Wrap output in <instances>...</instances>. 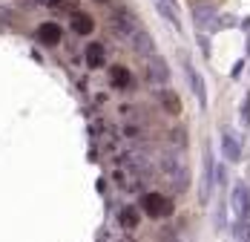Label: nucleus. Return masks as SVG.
Here are the masks:
<instances>
[{"label":"nucleus","instance_id":"obj_1","mask_svg":"<svg viewBox=\"0 0 250 242\" xmlns=\"http://www.w3.org/2000/svg\"><path fill=\"white\" fill-rule=\"evenodd\" d=\"M161 173L170 179V185H173L175 191H187V185H190V170H187V165H181L178 159H164L161 162Z\"/></svg>","mask_w":250,"mask_h":242},{"label":"nucleus","instance_id":"obj_2","mask_svg":"<svg viewBox=\"0 0 250 242\" xmlns=\"http://www.w3.org/2000/svg\"><path fill=\"white\" fill-rule=\"evenodd\" d=\"M141 208H144L152 219H161V217H170V214H173V202L161 194H147L141 199Z\"/></svg>","mask_w":250,"mask_h":242},{"label":"nucleus","instance_id":"obj_3","mask_svg":"<svg viewBox=\"0 0 250 242\" xmlns=\"http://www.w3.org/2000/svg\"><path fill=\"white\" fill-rule=\"evenodd\" d=\"M230 205H233V214H236V222H248L250 219V191L239 182L233 188V196H230Z\"/></svg>","mask_w":250,"mask_h":242},{"label":"nucleus","instance_id":"obj_4","mask_svg":"<svg viewBox=\"0 0 250 242\" xmlns=\"http://www.w3.org/2000/svg\"><path fill=\"white\" fill-rule=\"evenodd\" d=\"M213 182H216V165H213V150L204 147V170H201V202H207V196L213 191Z\"/></svg>","mask_w":250,"mask_h":242},{"label":"nucleus","instance_id":"obj_5","mask_svg":"<svg viewBox=\"0 0 250 242\" xmlns=\"http://www.w3.org/2000/svg\"><path fill=\"white\" fill-rule=\"evenodd\" d=\"M147 81L150 84H167L170 81V67L164 58H158V55L147 58Z\"/></svg>","mask_w":250,"mask_h":242},{"label":"nucleus","instance_id":"obj_6","mask_svg":"<svg viewBox=\"0 0 250 242\" xmlns=\"http://www.w3.org/2000/svg\"><path fill=\"white\" fill-rule=\"evenodd\" d=\"M112 29H115L118 35H124V38H132V35L141 29V24H138L129 12H124V9H121V12H115V18H112Z\"/></svg>","mask_w":250,"mask_h":242},{"label":"nucleus","instance_id":"obj_7","mask_svg":"<svg viewBox=\"0 0 250 242\" xmlns=\"http://www.w3.org/2000/svg\"><path fill=\"white\" fill-rule=\"evenodd\" d=\"M193 21L199 29H213L216 24V6L213 3H196L193 6Z\"/></svg>","mask_w":250,"mask_h":242},{"label":"nucleus","instance_id":"obj_8","mask_svg":"<svg viewBox=\"0 0 250 242\" xmlns=\"http://www.w3.org/2000/svg\"><path fill=\"white\" fill-rule=\"evenodd\" d=\"M129 44H132L135 52H141V55H147V58H150L152 49H155V41L150 38V32H144V29H138V32L129 38Z\"/></svg>","mask_w":250,"mask_h":242},{"label":"nucleus","instance_id":"obj_9","mask_svg":"<svg viewBox=\"0 0 250 242\" xmlns=\"http://www.w3.org/2000/svg\"><path fill=\"white\" fill-rule=\"evenodd\" d=\"M184 67H187V75H190V84H193V93L199 98V107L204 110L207 107V90H204V81H201V75L190 67V61H184Z\"/></svg>","mask_w":250,"mask_h":242},{"label":"nucleus","instance_id":"obj_10","mask_svg":"<svg viewBox=\"0 0 250 242\" xmlns=\"http://www.w3.org/2000/svg\"><path fill=\"white\" fill-rule=\"evenodd\" d=\"M222 150H225V156L230 159V162H239V159H242V147H239V139H236L230 130H225V136H222Z\"/></svg>","mask_w":250,"mask_h":242},{"label":"nucleus","instance_id":"obj_11","mask_svg":"<svg viewBox=\"0 0 250 242\" xmlns=\"http://www.w3.org/2000/svg\"><path fill=\"white\" fill-rule=\"evenodd\" d=\"M38 41H41V44H46V47H55V44L61 41V26H58V24L38 26Z\"/></svg>","mask_w":250,"mask_h":242},{"label":"nucleus","instance_id":"obj_12","mask_svg":"<svg viewBox=\"0 0 250 242\" xmlns=\"http://www.w3.org/2000/svg\"><path fill=\"white\" fill-rule=\"evenodd\" d=\"M72 29H75L78 35H92L95 21H92L86 12H75V15H72Z\"/></svg>","mask_w":250,"mask_h":242},{"label":"nucleus","instance_id":"obj_13","mask_svg":"<svg viewBox=\"0 0 250 242\" xmlns=\"http://www.w3.org/2000/svg\"><path fill=\"white\" fill-rule=\"evenodd\" d=\"M104 61H106L104 47H101V44H89V47H86V64H89L92 70H98V67H104Z\"/></svg>","mask_w":250,"mask_h":242},{"label":"nucleus","instance_id":"obj_14","mask_svg":"<svg viewBox=\"0 0 250 242\" xmlns=\"http://www.w3.org/2000/svg\"><path fill=\"white\" fill-rule=\"evenodd\" d=\"M109 81H112V87L124 90V87L132 84V75H129V70H124V67H112V70H109Z\"/></svg>","mask_w":250,"mask_h":242},{"label":"nucleus","instance_id":"obj_15","mask_svg":"<svg viewBox=\"0 0 250 242\" xmlns=\"http://www.w3.org/2000/svg\"><path fill=\"white\" fill-rule=\"evenodd\" d=\"M158 98H161V104H164V110H167L170 116H178V113H181V101H178V96H175V93L164 90Z\"/></svg>","mask_w":250,"mask_h":242},{"label":"nucleus","instance_id":"obj_16","mask_svg":"<svg viewBox=\"0 0 250 242\" xmlns=\"http://www.w3.org/2000/svg\"><path fill=\"white\" fill-rule=\"evenodd\" d=\"M155 9H158V15H161L164 21H170V26H173L175 32L181 29V24H178V15H175L173 6H167V3H161V0H158V3H155Z\"/></svg>","mask_w":250,"mask_h":242},{"label":"nucleus","instance_id":"obj_17","mask_svg":"<svg viewBox=\"0 0 250 242\" xmlns=\"http://www.w3.org/2000/svg\"><path fill=\"white\" fill-rule=\"evenodd\" d=\"M118 222H121V228H126V231H135L138 228V211L135 208H124Z\"/></svg>","mask_w":250,"mask_h":242},{"label":"nucleus","instance_id":"obj_18","mask_svg":"<svg viewBox=\"0 0 250 242\" xmlns=\"http://www.w3.org/2000/svg\"><path fill=\"white\" fill-rule=\"evenodd\" d=\"M233 234H236V242H250V219L248 222H236Z\"/></svg>","mask_w":250,"mask_h":242},{"label":"nucleus","instance_id":"obj_19","mask_svg":"<svg viewBox=\"0 0 250 242\" xmlns=\"http://www.w3.org/2000/svg\"><path fill=\"white\" fill-rule=\"evenodd\" d=\"M32 3H41V6H55L58 0H32Z\"/></svg>","mask_w":250,"mask_h":242},{"label":"nucleus","instance_id":"obj_20","mask_svg":"<svg viewBox=\"0 0 250 242\" xmlns=\"http://www.w3.org/2000/svg\"><path fill=\"white\" fill-rule=\"evenodd\" d=\"M161 3H167V6H175V0H161Z\"/></svg>","mask_w":250,"mask_h":242},{"label":"nucleus","instance_id":"obj_21","mask_svg":"<svg viewBox=\"0 0 250 242\" xmlns=\"http://www.w3.org/2000/svg\"><path fill=\"white\" fill-rule=\"evenodd\" d=\"M98 3H109V0H98Z\"/></svg>","mask_w":250,"mask_h":242}]
</instances>
